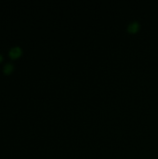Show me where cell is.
<instances>
[{"mask_svg":"<svg viewBox=\"0 0 158 159\" xmlns=\"http://www.w3.org/2000/svg\"><path fill=\"white\" fill-rule=\"evenodd\" d=\"M13 71H14V65L10 62H7L3 66V73L6 75H9Z\"/></svg>","mask_w":158,"mask_h":159,"instance_id":"3","label":"cell"},{"mask_svg":"<svg viewBox=\"0 0 158 159\" xmlns=\"http://www.w3.org/2000/svg\"><path fill=\"white\" fill-rule=\"evenodd\" d=\"M21 55H22V48L19 46H15V47L11 48L8 51V56L12 60H16V59L20 58Z\"/></svg>","mask_w":158,"mask_h":159,"instance_id":"1","label":"cell"},{"mask_svg":"<svg viewBox=\"0 0 158 159\" xmlns=\"http://www.w3.org/2000/svg\"><path fill=\"white\" fill-rule=\"evenodd\" d=\"M140 28H141V25H140L139 21L134 20V21H131L128 25V32L130 33V34H136V33L139 32Z\"/></svg>","mask_w":158,"mask_h":159,"instance_id":"2","label":"cell"},{"mask_svg":"<svg viewBox=\"0 0 158 159\" xmlns=\"http://www.w3.org/2000/svg\"><path fill=\"white\" fill-rule=\"evenodd\" d=\"M3 61V55L0 53V62H2Z\"/></svg>","mask_w":158,"mask_h":159,"instance_id":"4","label":"cell"}]
</instances>
